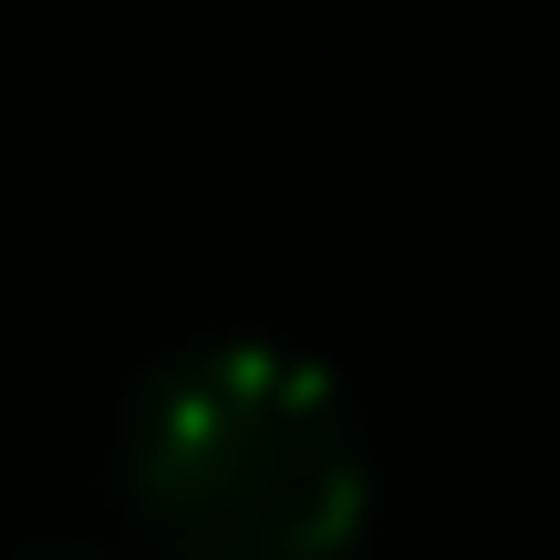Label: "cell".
I'll return each instance as SVG.
<instances>
[{"instance_id": "obj_1", "label": "cell", "mask_w": 560, "mask_h": 560, "mask_svg": "<svg viewBox=\"0 0 560 560\" xmlns=\"http://www.w3.org/2000/svg\"><path fill=\"white\" fill-rule=\"evenodd\" d=\"M136 499L187 560H332L363 529V425L312 353L208 342L136 416Z\"/></svg>"}, {"instance_id": "obj_2", "label": "cell", "mask_w": 560, "mask_h": 560, "mask_svg": "<svg viewBox=\"0 0 560 560\" xmlns=\"http://www.w3.org/2000/svg\"><path fill=\"white\" fill-rule=\"evenodd\" d=\"M52 560H83V550H52Z\"/></svg>"}]
</instances>
